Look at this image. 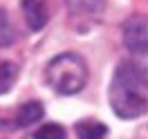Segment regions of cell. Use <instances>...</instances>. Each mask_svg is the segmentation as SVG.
Instances as JSON below:
<instances>
[{"mask_svg":"<svg viewBox=\"0 0 148 139\" xmlns=\"http://www.w3.org/2000/svg\"><path fill=\"white\" fill-rule=\"evenodd\" d=\"M123 43L132 54L148 52V16H132L123 25Z\"/></svg>","mask_w":148,"mask_h":139,"instance_id":"3957f363","label":"cell"},{"mask_svg":"<svg viewBox=\"0 0 148 139\" xmlns=\"http://www.w3.org/2000/svg\"><path fill=\"white\" fill-rule=\"evenodd\" d=\"M23 7V14H25V20L32 31H40L47 23V7L43 0H23L20 2Z\"/></svg>","mask_w":148,"mask_h":139,"instance_id":"277c9868","label":"cell"},{"mask_svg":"<svg viewBox=\"0 0 148 139\" xmlns=\"http://www.w3.org/2000/svg\"><path fill=\"white\" fill-rule=\"evenodd\" d=\"M43 119V105L38 101H27L23 103L16 112V123L18 126H32V123H36V121Z\"/></svg>","mask_w":148,"mask_h":139,"instance_id":"8992f818","label":"cell"},{"mask_svg":"<svg viewBox=\"0 0 148 139\" xmlns=\"http://www.w3.org/2000/svg\"><path fill=\"white\" fill-rule=\"evenodd\" d=\"M72 16H99L106 7V0H65Z\"/></svg>","mask_w":148,"mask_h":139,"instance_id":"5b68a950","label":"cell"},{"mask_svg":"<svg viewBox=\"0 0 148 139\" xmlns=\"http://www.w3.org/2000/svg\"><path fill=\"white\" fill-rule=\"evenodd\" d=\"M45 81L58 94H76L88 83V65L79 54H58L47 63Z\"/></svg>","mask_w":148,"mask_h":139,"instance_id":"7a4b0ae2","label":"cell"},{"mask_svg":"<svg viewBox=\"0 0 148 139\" xmlns=\"http://www.w3.org/2000/svg\"><path fill=\"white\" fill-rule=\"evenodd\" d=\"M16 74H18V70H16V65L9 63V61H0V94L11 90V85L16 81Z\"/></svg>","mask_w":148,"mask_h":139,"instance_id":"ba28073f","label":"cell"},{"mask_svg":"<svg viewBox=\"0 0 148 139\" xmlns=\"http://www.w3.org/2000/svg\"><path fill=\"white\" fill-rule=\"evenodd\" d=\"M137 65H139V70H141V74H144V79L148 81V52L141 54V63H137Z\"/></svg>","mask_w":148,"mask_h":139,"instance_id":"8fae6325","label":"cell"},{"mask_svg":"<svg viewBox=\"0 0 148 139\" xmlns=\"http://www.w3.org/2000/svg\"><path fill=\"white\" fill-rule=\"evenodd\" d=\"M110 105L121 119H137L148 112V81L137 63H121L110 83Z\"/></svg>","mask_w":148,"mask_h":139,"instance_id":"6da1fadb","label":"cell"},{"mask_svg":"<svg viewBox=\"0 0 148 139\" xmlns=\"http://www.w3.org/2000/svg\"><path fill=\"white\" fill-rule=\"evenodd\" d=\"M34 139H65V130L58 123H45L34 132Z\"/></svg>","mask_w":148,"mask_h":139,"instance_id":"30bf717a","label":"cell"},{"mask_svg":"<svg viewBox=\"0 0 148 139\" xmlns=\"http://www.w3.org/2000/svg\"><path fill=\"white\" fill-rule=\"evenodd\" d=\"M16 40V31L9 23V16L0 9V47H9Z\"/></svg>","mask_w":148,"mask_h":139,"instance_id":"9c48e42d","label":"cell"},{"mask_svg":"<svg viewBox=\"0 0 148 139\" xmlns=\"http://www.w3.org/2000/svg\"><path fill=\"white\" fill-rule=\"evenodd\" d=\"M106 132H108V128L103 123H99V121L83 119L76 123V137L79 139H103Z\"/></svg>","mask_w":148,"mask_h":139,"instance_id":"52a82bcc","label":"cell"}]
</instances>
